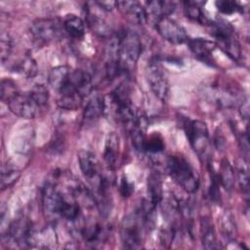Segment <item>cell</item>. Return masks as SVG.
I'll return each instance as SVG.
<instances>
[{"mask_svg":"<svg viewBox=\"0 0 250 250\" xmlns=\"http://www.w3.org/2000/svg\"><path fill=\"white\" fill-rule=\"evenodd\" d=\"M166 168L172 180L186 192L197 191L200 185L199 176L184 156L179 154L168 156Z\"/></svg>","mask_w":250,"mask_h":250,"instance_id":"cell-1","label":"cell"},{"mask_svg":"<svg viewBox=\"0 0 250 250\" xmlns=\"http://www.w3.org/2000/svg\"><path fill=\"white\" fill-rule=\"evenodd\" d=\"M211 35L215 38L216 46L220 47L231 60L239 62L241 57L240 44L233 27L226 21H210L208 24Z\"/></svg>","mask_w":250,"mask_h":250,"instance_id":"cell-2","label":"cell"},{"mask_svg":"<svg viewBox=\"0 0 250 250\" xmlns=\"http://www.w3.org/2000/svg\"><path fill=\"white\" fill-rule=\"evenodd\" d=\"M142 53V42L139 35L132 30L118 34V62L124 73L135 67Z\"/></svg>","mask_w":250,"mask_h":250,"instance_id":"cell-3","label":"cell"},{"mask_svg":"<svg viewBox=\"0 0 250 250\" xmlns=\"http://www.w3.org/2000/svg\"><path fill=\"white\" fill-rule=\"evenodd\" d=\"M186 136L196 154L204 160L209 159L210 138L206 124L200 120L186 118L183 122Z\"/></svg>","mask_w":250,"mask_h":250,"instance_id":"cell-4","label":"cell"},{"mask_svg":"<svg viewBox=\"0 0 250 250\" xmlns=\"http://www.w3.org/2000/svg\"><path fill=\"white\" fill-rule=\"evenodd\" d=\"M32 37L41 43L60 40L63 36L62 21L58 18H40L32 21L30 28Z\"/></svg>","mask_w":250,"mask_h":250,"instance_id":"cell-5","label":"cell"},{"mask_svg":"<svg viewBox=\"0 0 250 250\" xmlns=\"http://www.w3.org/2000/svg\"><path fill=\"white\" fill-rule=\"evenodd\" d=\"M145 227L139 213L124 217L120 226V239L124 248L134 249L142 244V229Z\"/></svg>","mask_w":250,"mask_h":250,"instance_id":"cell-6","label":"cell"},{"mask_svg":"<svg viewBox=\"0 0 250 250\" xmlns=\"http://www.w3.org/2000/svg\"><path fill=\"white\" fill-rule=\"evenodd\" d=\"M146 79L152 93L160 101L165 102L169 96V81L165 69L157 60L149 62L146 68Z\"/></svg>","mask_w":250,"mask_h":250,"instance_id":"cell-7","label":"cell"},{"mask_svg":"<svg viewBox=\"0 0 250 250\" xmlns=\"http://www.w3.org/2000/svg\"><path fill=\"white\" fill-rule=\"evenodd\" d=\"M7 104L11 112L24 119L35 118L42 110V107L36 103L29 92L18 93Z\"/></svg>","mask_w":250,"mask_h":250,"instance_id":"cell-8","label":"cell"},{"mask_svg":"<svg viewBox=\"0 0 250 250\" xmlns=\"http://www.w3.org/2000/svg\"><path fill=\"white\" fill-rule=\"evenodd\" d=\"M93 90L91 74L82 69H71L63 88L60 94H79L83 98L88 96Z\"/></svg>","mask_w":250,"mask_h":250,"instance_id":"cell-9","label":"cell"},{"mask_svg":"<svg viewBox=\"0 0 250 250\" xmlns=\"http://www.w3.org/2000/svg\"><path fill=\"white\" fill-rule=\"evenodd\" d=\"M155 28L160 36L171 44L180 45L188 42V36L185 28L170 17L160 19L155 22Z\"/></svg>","mask_w":250,"mask_h":250,"instance_id":"cell-10","label":"cell"},{"mask_svg":"<svg viewBox=\"0 0 250 250\" xmlns=\"http://www.w3.org/2000/svg\"><path fill=\"white\" fill-rule=\"evenodd\" d=\"M64 198V193L59 189L56 184L46 183L42 188V206L49 216H60V211Z\"/></svg>","mask_w":250,"mask_h":250,"instance_id":"cell-11","label":"cell"},{"mask_svg":"<svg viewBox=\"0 0 250 250\" xmlns=\"http://www.w3.org/2000/svg\"><path fill=\"white\" fill-rule=\"evenodd\" d=\"M77 159L82 174L90 182L94 183L101 177V166L95 153L87 149H82L78 152Z\"/></svg>","mask_w":250,"mask_h":250,"instance_id":"cell-12","label":"cell"},{"mask_svg":"<svg viewBox=\"0 0 250 250\" xmlns=\"http://www.w3.org/2000/svg\"><path fill=\"white\" fill-rule=\"evenodd\" d=\"M187 43L189 50L192 52L194 57H196L197 60L209 65L214 64L213 52L217 47L214 41L204 38H188Z\"/></svg>","mask_w":250,"mask_h":250,"instance_id":"cell-13","label":"cell"},{"mask_svg":"<svg viewBox=\"0 0 250 250\" xmlns=\"http://www.w3.org/2000/svg\"><path fill=\"white\" fill-rule=\"evenodd\" d=\"M176 9V4L172 1L154 0L146 2V7L145 8L146 14V21H152L155 24L160 19L169 17Z\"/></svg>","mask_w":250,"mask_h":250,"instance_id":"cell-14","label":"cell"},{"mask_svg":"<svg viewBox=\"0 0 250 250\" xmlns=\"http://www.w3.org/2000/svg\"><path fill=\"white\" fill-rule=\"evenodd\" d=\"M119 156H120L119 136L114 132H110L105 139L104 149V159L108 169L115 170L117 168Z\"/></svg>","mask_w":250,"mask_h":250,"instance_id":"cell-15","label":"cell"},{"mask_svg":"<svg viewBox=\"0 0 250 250\" xmlns=\"http://www.w3.org/2000/svg\"><path fill=\"white\" fill-rule=\"evenodd\" d=\"M116 8L137 24H144L146 21V10L137 1H117Z\"/></svg>","mask_w":250,"mask_h":250,"instance_id":"cell-16","label":"cell"},{"mask_svg":"<svg viewBox=\"0 0 250 250\" xmlns=\"http://www.w3.org/2000/svg\"><path fill=\"white\" fill-rule=\"evenodd\" d=\"M105 100L101 94L93 95L86 103L83 109V118L88 122L98 120L104 112Z\"/></svg>","mask_w":250,"mask_h":250,"instance_id":"cell-17","label":"cell"},{"mask_svg":"<svg viewBox=\"0 0 250 250\" xmlns=\"http://www.w3.org/2000/svg\"><path fill=\"white\" fill-rule=\"evenodd\" d=\"M64 32L73 39H81L85 35V21L78 16L66 15L62 21Z\"/></svg>","mask_w":250,"mask_h":250,"instance_id":"cell-18","label":"cell"},{"mask_svg":"<svg viewBox=\"0 0 250 250\" xmlns=\"http://www.w3.org/2000/svg\"><path fill=\"white\" fill-rule=\"evenodd\" d=\"M147 199L154 206L160 204L163 199L162 181L158 172H152L147 178Z\"/></svg>","mask_w":250,"mask_h":250,"instance_id":"cell-19","label":"cell"},{"mask_svg":"<svg viewBox=\"0 0 250 250\" xmlns=\"http://www.w3.org/2000/svg\"><path fill=\"white\" fill-rule=\"evenodd\" d=\"M70 70L71 68L67 65H58L53 67L48 75L50 86L54 90L60 92L63 88Z\"/></svg>","mask_w":250,"mask_h":250,"instance_id":"cell-20","label":"cell"},{"mask_svg":"<svg viewBox=\"0 0 250 250\" xmlns=\"http://www.w3.org/2000/svg\"><path fill=\"white\" fill-rule=\"evenodd\" d=\"M12 69L25 76L26 78H33L38 71L37 63L34 59L28 55H24L17 62L13 63Z\"/></svg>","mask_w":250,"mask_h":250,"instance_id":"cell-21","label":"cell"},{"mask_svg":"<svg viewBox=\"0 0 250 250\" xmlns=\"http://www.w3.org/2000/svg\"><path fill=\"white\" fill-rule=\"evenodd\" d=\"M183 5H184L185 15L188 19L199 24L208 26V24L210 23V21L203 13L201 7L199 6V3L193 2V1H185L183 2Z\"/></svg>","mask_w":250,"mask_h":250,"instance_id":"cell-22","label":"cell"},{"mask_svg":"<svg viewBox=\"0 0 250 250\" xmlns=\"http://www.w3.org/2000/svg\"><path fill=\"white\" fill-rule=\"evenodd\" d=\"M201 237L205 249H218L220 247L215 229L208 218L201 219Z\"/></svg>","mask_w":250,"mask_h":250,"instance_id":"cell-23","label":"cell"},{"mask_svg":"<svg viewBox=\"0 0 250 250\" xmlns=\"http://www.w3.org/2000/svg\"><path fill=\"white\" fill-rule=\"evenodd\" d=\"M219 180L221 186L228 191H230L234 186V181H235V172L230 165L229 161L226 158H224L221 161L220 165V170L218 173Z\"/></svg>","mask_w":250,"mask_h":250,"instance_id":"cell-24","label":"cell"},{"mask_svg":"<svg viewBox=\"0 0 250 250\" xmlns=\"http://www.w3.org/2000/svg\"><path fill=\"white\" fill-rule=\"evenodd\" d=\"M235 177L238 183V186L248 199L249 195V172H248V166L246 162L241 159L237 162L236 164V169H235Z\"/></svg>","mask_w":250,"mask_h":250,"instance_id":"cell-25","label":"cell"},{"mask_svg":"<svg viewBox=\"0 0 250 250\" xmlns=\"http://www.w3.org/2000/svg\"><path fill=\"white\" fill-rule=\"evenodd\" d=\"M21 170L11 165H3L1 169V189H5L13 186L21 177Z\"/></svg>","mask_w":250,"mask_h":250,"instance_id":"cell-26","label":"cell"},{"mask_svg":"<svg viewBox=\"0 0 250 250\" xmlns=\"http://www.w3.org/2000/svg\"><path fill=\"white\" fill-rule=\"evenodd\" d=\"M164 148L165 144L159 134L154 133L148 137H146L143 152H146L149 154H159L164 150Z\"/></svg>","mask_w":250,"mask_h":250,"instance_id":"cell-27","label":"cell"},{"mask_svg":"<svg viewBox=\"0 0 250 250\" xmlns=\"http://www.w3.org/2000/svg\"><path fill=\"white\" fill-rule=\"evenodd\" d=\"M84 98L79 94H60L58 104L61 108L75 110L81 106Z\"/></svg>","mask_w":250,"mask_h":250,"instance_id":"cell-28","label":"cell"},{"mask_svg":"<svg viewBox=\"0 0 250 250\" xmlns=\"http://www.w3.org/2000/svg\"><path fill=\"white\" fill-rule=\"evenodd\" d=\"M87 21L89 23V26L97 35L101 37L110 36V28L103 19L99 18L96 15L88 13Z\"/></svg>","mask_w":250,"mask_h":250,"instance_id":"cell-29","label":"cell"},{"mask_svg":"<svg viewBox=\"0 0 250 250\" xmlns=\"http://www.w3.org/2000/svg\"><path fill=\"white\" fill-rule=\"evenodd\" d=\"M221 229L223 236L228 241H233L236 233L235 223L229 212H226L221 218Z\"/></svg>","mask_w":250,"mask_h":250,"instance_id":"cell-30","label":"cell"},{"mask_svg":"<svg viewBox=\"0 0 250 250\" xmlns=\"http://www.w3.org/2000/svg\"><path fill=\"white\" fill-rule=\"evenodd\" d=\"M0 89L1 101L5 104H8L18 93H20L17 84L9 78H4L1 80Z\"/></svg>","mask_w":250,"mask_h":250,"instance_id":"cell-31","label":"cell"},{"mask_svg":"<svg viewBox=\"0 0 250 250\" xmlns=\"http://www.w3.org/2000/svg\"><path fill=\"white\" fill-rule=\"evenodd\" d=\"M208 168L210 171V179H211V184L209 188V197L213 202L218 203L221 201V190H220L221 184H220L219 176H218V173L214 170L210 162H208Z\"/></svg>","mask_w":250,"mask_h":250,"instance_id":"cell-32","label":"cell"},{"mask_svg":"<svg viewBox=\"0 0 250 250\" xmlns=\"http://www.w3.org/2000/svg\"><path fill=\"white\" fill-rule=\"evenodd\" d=\"M13 39L6 31H2L0 35V49H1V62L5 64L13 52Z\"/></svg>","mask_w":250,"mask_h":250,"instance_id":"cell-33","label":"cell"},{"mask_svg":"<svg viewBox=\"0 0 250 250\" xmlns=\"http://www.w3.org/2000/svg\"><path fill=\"white\" fill-rule=\"evenodd\" d=\"M29 93L36 101V103L42 107V109L47 105L49 101V91L46 86L42 84H36L31 88Z\"/></svg>","mask_w":250,"mask_h":250,"instance_id":"cell-34","label":"cell"},{"mask_svg":"<svg viewBox=\"0 0 250 250\" xmlns=\"http://www.w3.org/2000/svg\"><path fill=\"white\" fill-rule=\"evenodd\" d=\"M215 6L218 11L224 15H231L236 12H240L242 7L235 1L229 0H219L215 2Z\"/></svg>","mask_w":250,"mask_h":250,"instance_id":"cell-35","label":"cell"},{"mask_svg":"<svg viewBox=\"0 0 250 250\" xmlns=\"http://www.w3.org/2000/svg\"><path fill=\"white\" fill-rule=\"evenodd\" d=\"M119 190H120V194L122 195V197L127 198L134 191V185L131 182H129L125 177H122V179L120 181Z\"/></svg>","mask_w":250,"mask_h":250,"instance_id":"cell-36","label":"cell"},{"mask_svg":"<svg viewBox=\"0 0 250 250\" xmlns=\"http://www.w3.org/2000/svg\"><path fill=\"white\" fill-rule=\"evenodd\" d=\"M239 112L241 117L247 122L249 117V104L247 99H242L239 104Z\"/></svg>","mask_w":250,"mask_h":250,"instance_id":"cell-37","label":"cell"},{"mask_svg":"<svg viewBox=\"0 0 250 250\" xmlns=\"http://www.w3.org/2000/svg\"><path fill=\"white\" fill-rule=\"evenodd\" d=\"M96 4L101 9H103L104 11H107V12L116 8V2L115 1H99V2H96Z\"/></svg>","mask_w":250,"mask_h":250,"instance_id":"cell-38","label":"cell"}]
</instances>
